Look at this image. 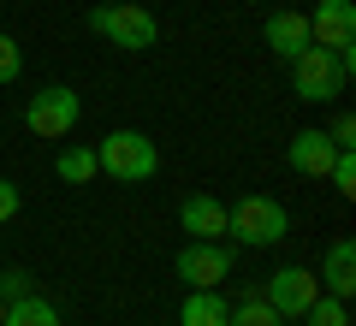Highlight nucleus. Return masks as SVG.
Instances as JSON below:
<instances>
[{
	"label": "nucleus",
	"mask_w": 356,
	"mask_h": 326,
	"mask_svg": "<svg viewBox=\"0 0 356 326\" xmlns=\"http://www.w3.org/2000/svg\"><path fill=\"white\" fill-rule=\"evenodd\" d=\"M226 297L220 291H191L184 297V309H178V326H226Z\"/></svg>",
	"instance_id": "13"
},
{
	"label": "nucleus",
	"mask_w": 356,
	"mask_h": 326,
	"mask_svg": "<svg viewBox=\"0 0 356 326\" xmlns=\"http://www.w3.org/2000/svg\"><path fill=\"white\" fill-rule=\"evenodd\" d=\"M95 166H102L113 184H149L161 172V149H154L143 131H107L95 142Z\"/></svg>",
	"instance_id": "4"
},
{
	"label": "nucleus",
	"mask_w": 356,
	"mask_h": 326,
	"mask_svg": "<svg viewBox=\"0 0 356 326\" xmlns=\"http://www.w3.org/2000/svg\"><path fill=\"white\" fill-rule=\"evenodd\" d=\"M0 320H6V297H0Z\"/></svg>",
	"instance_id": "23"
},
{
	"label": "nucleus",
	"mask_w": 356,
	"mask_h": 326,
	"mask_svg": "<svg viewBox=\"0 0 356 326\" xmlns=\"http://www.w3.org/2000/svg\"><path fill=\"white\" fill-rule=\"evenodd\" d=\"M285 231H291V213L273 196H238L226 208V238H238L243 250H273L285 243Z\"/></svg>",
	"instance_id": "2"
},
{
	"label": "nucleus",
	"mask_w": 356,
	"mask_h": 326,
	"mask_svg": "<svg viewBox=\"0 0 356 326\" xmlns=\"http://www.w3.org/2000/svg\"><path fill=\"white\" fill-rule=\"evenodd\" d=\"M303 320H309V326H350V302H344V297H327V291H321V297L303 309Z\"/></svg>",
	"instance_id": "17"
},
{
	"label": "nucleus",
	"mask_w": 356,
	"mask_h": 326,
	"mask_svg": "<svg viewBox=\"0 0 356 326\" xmlns=\"http://www.w3.org/2000/svg\"><path fill=\"white\" fill-rule=\"evenodd\" d=\"M321 291H327V297H344L350 302L356 297V243L350 238H332L327 243V255H321Z\"/></svg>",
	"instance_id": "10"
},
{
	"label": "nucleus",
	"mask_w": 356,
	"mask_h": 326,
	"mask_svg": "<svg viewBox=\"0 0 356 326\" xmlns=\"http://www.w3.org/2000/svg\"><path fill=\"white\" fill-rule=\"evenodd\" d=\"M18 202H24V196H18V184H13V178H0V226L18 213Z\"/></svg>",
	"instance_id": "22"
},
{
	"label": "nucleus",
	"mask_w": 356,
	"mask_h": 326,
	"mask_svg": "<svg viewBox=\"0 0 356 326\" xmlns=\"http://www.w3.org/2000/svg\"><path fill=\"white\" fill-rule=\"evenodd\" d=\"M309 18V42L315 48H332V54H350L356 48V6L350 0H321Z\"/></svg>",
	"instance_id": "8"
},
{
	"label": "nucleus",
	"mask_w": 356,
	"mask_h": 326,
	"mask_svg": "<svg viewBox=\"0 0 356 326\" xmlns=\"http://www.w3.org/2000/svg\"><path fill=\"white\" fill-rule=\"evenodd\" d=\"M77 119H83V95H77L72 83H48V89H36V95L24 101V125L36 131L42 142H65L77 131Z\"/></svg>",
	"instance_id": "5"
},
{
	"label": "nucleus",
	"mask_w": 356,
	"mask_h": 326,
	"mask_svg": "<svg viewBox=\"0 0 356 326\" xmlns=\"http://www.w3.org/2000/svg\"><path fill=\"white\" fill-rule=\"evenodd\" d=\"M0 326H60V309H54L48 297H36V291H30V297L6 302V320H0Z\"/></svg>",
	"instance_id": "14"
},
{
	"label": "nucleus",
	"mask_w": 356,
	"mask_h": 326,
	"mask_svg": "<svg viewBox=\"0 0 356 326\" xmlns=\"http://www.w3.org/2000/svg\"><path fill=\"white\" fill-rule=\"evenodd\" d=\"M178 226H184V238L220 243V238H226V202H214V196H184V202H178Z\"/></svg>",
	"instance_id": "11"
},
{
	"label": "nucleus",
	"mask_w": 356,
	"mask_h": 326,
	"mask_svg": "<svg viewBox=\"0 0 356 326\" xmlns=\"http://www.w3.org/2000/svg\"><path fill=\"white\" fill-rule=\"evenodd\" d=\"M344 83H350V54H332V48H315V42H309V48L291 60V89H297V101H309V107L339 101Z\"/></svg>",
	"instance_id": "1"
},
{
	"label": "nucleus",
	"mask_w": 356,
	"mask_h": 326,
	"mask_svg": "<svg viewBox=\"0 0 356 326\" xmlns=\"http://www.w3.org/2000/svg\"><path fill=\"white\" fill-rule=\"evenodd\" d=\"M261 297L273 302L280 320H303V309L321 297V279L309 273V267H280L273 279H261Z\"/></svg>",
	"instance_id": "7"
},
{
	"label": "nucleus",
	"mask_w": 356,
	"mask_h": 326,
	"mask_svg": "<svg viewBox=\"0 0 356 326\" xmlns=\"http://www.w3.org/2000/svg\"><path fill=\"white\" fill-rule=\"evenodd\" d=\"M332 154H339V149H332V137L321 125H303L291 142H285V161H291L297 178H327L332 172Z\"/></svg>",
	"instance_id": "9"
},
{
	"label": "nucleus",
	"mask_w": 356,
	"mask_h": 326,
	"mask_svg": "<svg viewBox=\"0 0 356 326\" xmlns=\"http://www.w3.org/2000/svg\"><path fill=\"white\" fill-rule=\"evenodd\" d=\"M18 72H24V48L0 30V83H18Z\"/></svg>",
	"instance_id": "19"
},
{
	"label": "nucleus",
	"mask_w": 356,
	"mask_h": 326,
	"mask_svg": "<svg viewBox=\"0 0 356 326\" xmlns=\"http://www.w3.org/2000/svg\"><path fill=\"white\" fill-rule=\"evenodd\" d=\"M54 172H60V184H89L102 166H95V149H60Z\"/></svg>",
	"instance_id": "15"
},
{
	"label": "nucleus",
	"mask_w": 356,
	"mask_h": 326,
	"mask_svg": "<svg viewBox=\"0 0 356 326\" xmlns=\"http://www.w3.org/2000/svg\"><path fill=\"white\" fill-rule=\"evenodd\" d=\"M261 42H267V48H273V60H285V65H291L297 54L309 48V18L285 6V13H273V18H267V24H261Z\"/></svg>",
	"instance_id": "12"
},
{
	"label": "nucleus",
	"mask_w": 356,
	"mask_h": 326,
	"mask_svg": "<svg viewBox=\"0 0 356 326\" xmlns=\"http://www.w3.org/2000/svg\"><path fill=\"white\" fill-rule=\"evenodd\" d=\"M232 261H238V255H232L226 243L191 238L184 250H178V279H184L191 291H214V285H226V279H232Z\"/></svg>",
	"instance_id": "6"
},
{
	"label": "nucleus",
	"mask_w": 356,
	"mask_h": 326,
	"mask_svg": "<svg viewBox=\"0 0 356 326\" xmlns=\"http://www.w3.org/2000/svg\"><path fill=\"white\" fill-rule=\"evenodd\" d=\"M0 297H6V302L30 297V273H18V267H13V273H0Z\"/></svg>",
	"instance_id": "21"
},
{
	"label": "nucleus",
	"mask_w": 356,
	"mask_h": 326,
	"mask_svg": "<svg viewBox=\"0 0 356 326\" xmlns=\"http://www.w3.org/2000/svg\"><path fill=\"white\" fill-rule=\"evenodd\" d=\"M89 30L102 42H113V48L125 54H143L161 42V18L149 13V6H131V0H102V6H89Z\"/></svg>",
	"instance_id": "3"
},
{
	"label": "nucleus",
	"mask_w": 356,
	"mask_h": 326,
	"mask_svg": "<svg viewBox=\"0 0 356 326\" xmlns=\"http://www.w3.org/2000/svg\"><path fill=\"white\" fill-rule=\"evenodd\" d=\"M226 326H285V320H280V314H273V302H267L261 291H250V297H243L238 309L226 314Z\"/></svg>",
	"instance_id": "16"
},
{
	"label": "nucleus",
	"mask_w": 356,
	"mask_h": 326,
	"mask_svg": "<svg viewBox=\"0 0 356 326\" xmlns=\"http://www.w3.org/2000/svg\"><path fill=\"white\" fill-rule=\"evenodd\" d=\"M332 190H339V196H356V149H339L332 154Z\"/></svg>",
	"instance_id": "18"
},
{
	"label": "nucleus",
	"mask_w": 356,
	"mask_h": 326,
	"mask_svg": "<svg viewBox=\"0 0 356 326\" xmlns=\"http://www.w3.org/2000/svg\"><path fill=\"white\" fill-rule=\"evenodd\" d=\"M327 137H332V149H356V119H350V113H339V119L327 125Z\"/></svg>",
	"instance_id": "20"
}]
</instances>
